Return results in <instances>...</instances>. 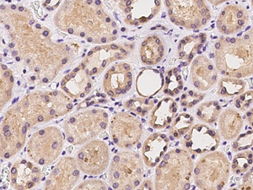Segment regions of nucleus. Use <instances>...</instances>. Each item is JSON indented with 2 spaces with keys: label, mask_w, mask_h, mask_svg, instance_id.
Masks as SVG:
<instances>
[{
  "label": "nucleus",
  "mask_w": 253,
  "mask_h": 190,
  "mask_svg": "<svg viewBox=\"0 0 253 190\" xmlns=\"http://www.w3.org/2000/svg\"><path fill=\"white\" fill-rule=\"evenodd\" d=\"M190 77L193 87L199 92H207L218 82V70L205 55L196 57L191 64Z\"/></svg>",
  "instance_id": "obj_20"
},
{
  "label": "nucleus",
  "mask_w": 253,
  "mask_h": 190,
  "mask_svg": "<svg viewBox=\"0 0 253 190\" xmlns=\"http://www.w3.org/2000/svg\"><path fill=\"white\" fill-rule=\"evenodd\" d=\"M194 164L184 149H173L156 167V190H190Z\"/></svg>",
  "instance_id": "obj_5"
},
{
  "label": "nucleus",
  "mask_w": 253,
  "mask_h": 190,
  "mask_svg": "<svg viewBox=\"0 0 253 190\" xmlns=\"http://www.w3.org/2000/svg\"><path fill=\"white\" fill-rule=\"evenodd\" d=\"M156 104L155 101L150 98L134 97L129 99L124 103V107L132 114H137L138 116L147 115L149 112H151Z\"/></svg>",
  "instance_id": "obj_34"
},
{
  "label": "nucleus",
  "mask_w": 253,
  "mask_h": 190,
  "mask_svg": "<svg viewBox=\"0 0 253 190\" xmlns=\"http://www.w3.org/2000/svg\"><path fill=\"white\" fill-rule=\"evenodd\" d=\"M205 96V94L194 93L193 91H190L188 93H184L183 95H181V105L183 107H188V108L194 107L195 105L203 101Z\"/></svg>",
  "instance_id": "obj_38"
},
{
  "label": "nucleus",
  "mask_w": 253,
  "mask_h": 190,
  "mask_svg": "<svg viewBox=\"0 0 253 190\" xmlns=\"http://www.w3.org/2000/svg\"><path fill=\"white\" fill-rule=\"evenodd\" d=\"M165 76L156 69H145L136 80V89L141 97L151 98L164 88Z\"/></svg>",
  "instance_id": "obj_25"
},
{
  "label": "nucleus",
  "mask_w": 253,
  "mask_h": 190,
  "mask_svg": "<svg viewBox=\"0 0 253 190\" xmlns=\"http://www.w3.org/2000/svg\"><path fill=\"white\" fill-rule=\"evenodd\" d=\"M61 89L69 97H85L92 91V77L81 63L62 79Z\"/></svg>",
  "instance_id": "obj_22"
},
{
  "label": "nucleus",
  "mask_w": 253,
  "mask_h": 190,
  "mask_svg": "<svg viewBox=\"0 0 253 190\" xmlns=\"http://www.w3.org/2000/svg\"><path fill=\"white\" fill-rule=\"evenodd\" d=\"M220 142V136L214 129L207 124H197L183 137L182 145L191 154L206 155L216 151Z\"/></svg>",
  "instance_id": "obj_14"
},
{
  "label": "nucleus",
  "mask_w": 253,
  "mask_h": 190,
  "mask_svg": "<svg viewBox=\"0 0 253 190\" xmlns=\"http://www.w3.org/2000/svg\"><path fill=\"white\" fill-rule=\"evenodd\" d=\"M61 32L96 44H107L118 38V25L101 1H66L54 15Z\"/></svg>",
  "instance_id": "obj_2"
},
{
  "label": "nucleus",
  "mask_w": 253,
  "mask_h": 190,
  "mask_svg": "<svg viewBox=\"0 0 253 190\" xmlns=\"http://www.w3.org/2000/svg\"><path fill=\"white\" fill-rule=\"evenodd\" d=\"M253 167V151L245 150L237 153L234 156L230 165L231 171L236 175L246 173Z\"/></svg>",
  "instance_id": "obj_35"
},
{
  "label": "nucleus",
  "mask_w": 253,
  "mask_h": 190,
  "mask_svg": "<svg viewBox=\"0 0 253 190\" xmlns=\"http://www.w3.org/2000/svg\"><path fill=\"white\" fill-rule=\"evenodd\" d=\"M15 85L14 75L11 69L1 64L0 72V108L3 110L11 100Z\"/></svg>",
  "instance_id": "obj_30"
},
{
  "label": "nucleus",
  "mask_w": 253,
  "mask_h": 190,
  "mask_svg": "<svg viewBox=\"0 0 253 190\" xmlns=\"http://www.w3.org/2000/svg\"><path fill=\"white\" fill-rule=\"evenodd\" d=\"M241 190H253V167L245 173L240 185Z\"/></svg>",
  "instance_id": "obj_40"
},
{
  "label": "nucleus",
  "mask_w": 253,
  "mask_h": 190,
  "mask_svg": "<svg viewBox=\"0 0 253 190\" xmlns=\"http://www.w3.org/2000/svg\"><path fill=\"white\" fill-rule=\"evenodd\" d=\"M207 42V34L200 33L198 35H189L182 38L178 47H177V54L181 63L187 66L192 63L196 55L203 52L205 44Z\"/></svg>",
  "instance_id": "obj_27"
},
{
  "label": "nucleus",
  "mask_w": 253,
  "mask_h": 190,
  "mask_svg": "<svg viewBox=\"0 0 253 190\" xmlns=\"http://www.w3.org/2000/svg\"><path fill=\"white\" fill-rule=\"evenodd\" d=\"M81 172L75 157L63 156L49 173L44 190H71L80 179Z\"/></svg>",
  "instance_id": "obj_16"
},
{
  "label": "nucleus",
  "mask_w": 253,
  "mask_h": 190,
  "mask_svg": "<svg viewBox=\"0 0 253 190\" xmlns=\"http://www.w3.org/2000/svg\"><path fill=\"white\" fill-rule=\"evenodd\" d=\"M183 89V81L177 68L167 70L165 75L164 93L168 95L175 96Z\"/></svg>",
  "instance_id": "obj_33"
},
{
  "label": "nucleus",
  "mask_w": 253,
  "mask_h": 190,
  "mask_svg": "<svg viewBox=\"0 0 253 190\" xmlns=\"http://www.w3.org/2000/svg\"><path fill=\"white\" fill-rule=\"evenodd\" d=\"M64 136L57 126H46L35 131L26 144V155L39 166H51L63 153Z\"/></svg>",
  "instance_id": "obj_8"
},
{
  "label": "nucleus",
  "mask_w": 253,
  "mask_h": 190,
  "mask_svg": "<svg viewBox=\"0 0 253 190\" xmlns=\"http://www.w3.org/2000/svg\"><path fill=\"white\" fill-rule=\"evenodd\" d=\"M239 190L237 188H230V189H229V190Z\"/></svg>",
  "instance_id": "obj_43"
},
{
  "label": "nucleus",
  "mask_w": 253,
  "mask_h": 190,
  "mask_svg": "<svg viewBox=\"0 0 253 190\" xmlns=\"http://www.w3.org/2000/svg\"><path fill=\"white\" fill-rule=\"evenodd\" d=\"M75 190H107V186L102 180L87 179L80 184Z\"/></svg>",
  "instance_id": "obj_39"
},
{
  "label": "nucleus",
  "mask_w": 253,
  "mask_h": 190,
  "mask_svg": "<svg viewBox=\"0 0 253 190\" xmlns=\"http://www.w3.org/2000/svg\"><path fill=\"white\" fill-rule=\"evenodd\" d=\"M132 84V67L125 62H117L104 75L103 90L111 97H118L129 92Z\"/></svg>",
  "instance_id": "obj_18"
},
{
  "label": "nucleus",
  "mask_w": 253,
  "mask_h": 190,
  "mask_svg": "<svg viewBox=\"0 0 253 190\" xmlns=\"http://www.w3.org/2000/svg\"><path fill=\"white\" fill-rule=\"evenodd\" d=\"M29 129L15 105L6 111L1 120L0 156L9 160L23 149Z\"/></svg>",
  "instance_id": "obj_10"
},
{
  "label": "nucleus",
  "mask_w": 253,
  "mask_h": 190,
  "mask_svg": "<svg viewBox=\"0 0 253 190\" xmlns=\"http://www.w3.org/2000/svg\"><path fill=\"white\" fill-rule=\"evenodd\" d=\"M221 113L222 107L219 101L213 100L200 104L196 111V116L199 121L208 124L216 123Z\"/></svg>",
  "instance_id": "obj_31"
},
{
  "label": "nucleus",
  "mask_w": 253,
  "mask_h": 190,
  "mask_svg": "<svg viewBox=\"0 0 253 190\" xmlns=\"http://www.w3.org/2000/svg\"><path fill=\"white\" fill-rule=\"evenodd\" d=\"M249 22V15L244 7L238 4H228L219 12L216 27L221 34L227 36L242 32Z\"/></svg>",
  "instance_id": "obj_21"
},
{
  "label": "nucleus",
  "mask_w": 253,
  "mask_h": 190,
  "mask_svg": "<svg viewBox=\"0 0 253 190\" xmlns=\"http://www.w3.org/2000/svg\"><path fill=\"white\" fill-rule=\"evenodd\" d=\"M251 4H252V6H253V1H252V2H251Z\"/></svg>",
  "instance_id": "obj_44"
},
{
  "label": "nucleus",
  "mask_w": 253,
  "mask_h": 190,
  "mask_svg": "<svg viewBox=\"0 0 253 190\" xmlns=\"http://www.w3.org/2000/svg\"><path fill=\"white\" fill-rule=\"evenodd\" d=\"M230 170V161L224 153H209L196 162L194 183L200 190H222L229 180Z\"/></svg>",
  "instance_id": "obj_9"
},
{
  "label": "nucleus",
  "mask_w": 253,
  "mask_h": 190,
  "mask_svg": "<svg viewBox=\"0 0 253 190\" xmlns=\"http://www.w3.org/2000/svg\"><path fill=\"white\" fill-rule=\"evenodd\" d=\"M220 136L226 141H232L240 135L243 128V119L240 112L233 108H227L219 117Z\"/></svg>",
  "instance_id": "obj_28"
},
{
  "label": "nucleus",
  "mask_w": 253,
  "mask_h": 190,
  "mask_svg": "<svg viewBox=\"0 0 253 190\" xmlns=\"http://www.w3.org/2000/svg\"><path fill=\"white\" fill-rule=\"evenodd\" d=\"M110 190H133L141 185L144 162L140 154L124 150L113 156L108 167Z\"/></svg>",
  "instance_id": "obj_7"
},
{
  "label": "nucleus",
  "mask_w": 253,
  "mask_h": 190,
  "mask_svg": "<svg viewBox=\"0 0 253 190\" xmlns=\"http://www.w3.org/2000/svg\"><path fill=\"white\" fill-rule=\"evenodd\" d=\"M15 106L29 130L69 114L74 107L72 98L58 90L34 91Z\"/></svg>",
  "instance_id": "obj_4"
},
{
  "label": "nucleus",
  "mask_w": 253,
  "mask_h": 190,
  "mask_svg": "<svg viewBox=\"0 0 253 190\" xmlns=\"http://www.w3.org/2000/svg\"><path fill=\"white\" fill-rule=\"evenodd\" d=\"M127 56L125 48L117 44H104L93 48L81 63L90 76L101 75L107 67L114 62L123 60Z\"/></svg>",
  "instance_id": "obj_15"
},
{
  "label": "nucleus",
  "mask_w": 253,
  "mask_h": 190,
  "mask_svg": "<svg viewBox=\"0 0 253 190\" xmlns=\"http://www.w3.org/2000/svg\"><path fill=\"white\" fill-rule=\"evenodd\" d=\"M245 117H246V119H247L249 125L253 129V107H251L250 109L246 112Z\"/></svg>",
  "instance_id": "obj_41"
},
{
  "label": "nucleus",
  "mask_w": 253,
  "mask_h": 190,
  "mask_svg": "<svg viewBox=\"0 0 253 190\" xmlns=\"http://www.w3.org/2000/svg\"><path fill=\"white\" fill-rule=\"evenodd\" d=\"M75 156L81 172L87 175H101L111 162L108 144L98 139L83 144Z\"/></svg>",
  "instance_id": "obj_13"
},
{
  "label": "nucleus",
  "mask_w": 253,
  "mask_h": 190,
  "mask_svg": "<svg viewBox=\"0 0 253 190\" xmlns=\"http://www.w3.org/2000/svg\"><path fill=\"white\" fill-rule=\"evenodd\" d=\"M118 6L125 23L138 26L150 22L161 11V1H120Z\"/></svg>",
  "instance_id": "obj_19"
},
{
  "label": "nucleus",
  "mask_w": 253,
  "mask_h": 190,
  "mask_svg": "<svg viewBox=\"0 0 253 190\" xmlns=\"http://www.w3.org/2000/svg\"><path fill=\"white\" fill-rule=\"evenodd\" d=\"M248 87V82L242 79L224 77L218 82L217 93L219 96L224 98H232L238 96L245 93Z\"/></svg>",
  "instance_id": "obj_29"
},
{
  "label": "nucleus",
  "mask_w": 253,
  "mask_h": 190,
  "mask_svg": "<svg viewBox=\"0 0 253 190\" xmlns=\"http://www.w3.org/2000/svg\"><path fill=\"white\" fill-rule=\"evenodd\" d=\"M170 140L162 133H153L144 141L142 157L144 164L150 168L158 166L167 153Z\"/></svg>",
  "instance_id": "obj_23"
},
{
  "label": "nucleus",
  "mask_w": 253,
  "mask_h": 190,
  "mask_svg": "<svg viewBox=\"0 0 253 190\" xmlns=\"http://www.w3.org/2000/svg\"><path fill=\"white\" fill-rule=\"evenodd\" d=\"M170 21L187 30H199L211 20L212 13L205 1H166Z\"/></svg>",
  "instance_id": "obj_11"
},
{
  "label": "nucleus",
  "mask_w": 253,
  "mask_h": 190,
  "mask_svg": "<svg viewBox=\"0 0 253 190\" xmlns=\"http://www.w3.org/2000/svg\"><path fill=\"white\" fill-rule=\"evenodd\" d=\"M194 118L189 113H181L175 117L171 123L170 135L174 139H181L184 137L190 130L193 128Z\"/></svg>",
  "instance_id": "obj_32"
},
{
  "label": "nucleus",
  "mask_w": 253,
  "mask_h": 190,
  "mask_svg": "<svg viewBox=\"0 0 253 190\" xmlns=\"http://www.w3.org/2000/svg\"><path fill=\"white\" fill-rule=\"evenodd\" d=\"M109 134L117 146L128 150L135 146L143 137V123L131 112H118L110 121Z\"/></svg>",
  "instance_id": "obj_12"
},
{
  "label": "nucleus",
  "mask_w": 253,
  "mask_h": 190,
  "mask_svg": "<svg viewBox=\"0 0 253 190\" xmlns=\"http://www.w3.org/2000/svg\"><path fill=\"white\" fill-rule=\"evenodd\" d=\"M109 124V114L106 110L88 107L67 117L63 127L69 144L83 145L97 138Z\"/></svg>",
  "instance_id": "obj_6"
},
{
  "label": "nucleus",
  "mask_w": 253,
  "mask_h": 190,
  "mask_svg": "<svg viewBox=\"0 0 253 190\" xmlns=\"http://www.w3.org/2000/svg\"><path fill=\"white\" fill-rule=\"evenodd\" d=\"M210 3H212V4H214V5H219V4H221V3H224V1H210Z\"/></svg>",
  "instance_id": "obj_42"
},
{
  "label": "nucleus",
  "mask_w": 253,
  "mask_h": 190,
  "mask_svg": "<svg viewBox=\"0 0 253 190\" xmlns=\"http://www.w3.org/2000/svg\"><path fill=\"white\" fill-rule=\"evenodd\" d=\"M214 63L225 77L242 80L253 75V26L242 36L219 38L214 44Z\"/></svg>",
  "instance_id": "obj_3"
},
{
  "label": "nucleus",
  "mask_w": 253,
  "mask_h": 190,
  "mask_svg": "<svg viewBox=\"0 0 253 190\" xmlns=\"http://www.w3.org/2000/svg\"><path fill=\"white\" fill-rule=\"evenodd\" d=\"M253 146V130H248L240 134L231 144L234 152H241L248 150Z\"/></svg>",
  "instance_id": "obj_36"
},
{
  "label": "nucleus",
  "mask_w": 253,
  "mask_h": 190,
  "mask_svg": "<svg viewBox=\"0 0 253 190\" xmlns=\"http://www.w3.org/2000/svg\"><path fill=\"white\" fill-rule=\"evenodd\" d=\"M43 173L40 166L32 161L20 158L15 160L9 168V183L15 190H31L42 180Z\"/></svg>",
  "instance_id": "obj_17"
},
{
  "label": "nucleus",
  "mask_w": 253,
  "mask_h": 190,
  "mask_svg": "<svg viewBox=\"0 0 253 190\" xmlns=\"http://www.w3.org/2000/svg\"><path fill=\"white\" fill-rule=\"evenodd\" d=\"M166 52V44L159 35L148 36L142 43L139 54L143 63L147 65H156L163 59Z\"/></svg>",
  "instance_id": "obj_26"
},
{
  "label": "nucleus",
  "mask_w": 253,
  "mask_h": 190,
  "mask_svg": "<svg viewBox=\"0 0 253 190\" xmlns=\"http://www.w3.org/2000/svg\"></svg>",
  "instance_id": "obj_45"
},
{
  "label": "nucleus",
  "mask_w": 253,
  "mask_h": 190,
  "mask_svg": "<svg viewBox=\"0 0 253 190\" xmlns=\"http://www.w3.org/2000/svg\"><path fill=\"white\" fill-rule=\"evenodd\" d=\"M178 104L171 97L163 98L150 112L149 124L155 130H164L175 119Z\"/></svg>",
  "instance_id": "obj_24"
},
{
  "label": "nucleus",
  "mask_w": 253,
  "mask_h": 190,
  "mask_svg": "<svg viewBox=\"0 0 253 190\" xmlns=\"http://www.w3.org/2000/svg\"><path fill=\"white\" fill-rule=\"evenodd\" d=\"M49 38L50 31L37 22L10 38L12 55L29 69L32 84H48L69 62V47Z\"/></svg>",
  "instance_id": "obj_1"
},
{
  "label": "nucleus",
  "mask_w": 253,
  "mask_h": 190,
  "mask_svg": "<svg viewBox=\"0 0 253 190\" xmlns=\"http://www.w3.org/2000/svg\"><path fill=\"white\" fill-rule=\"evenodd\" d=\"M234 103H235V107L242 112L250 109L251 107L253 105V90L247 91L238 96H236L234 100Z\"/></svg>",
  "instance_id": "obj_37"
}]
</instances>
